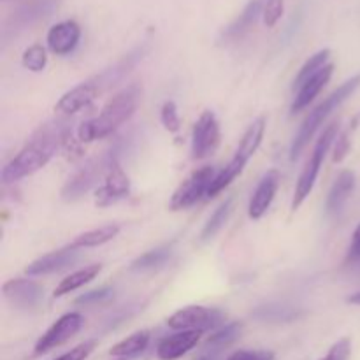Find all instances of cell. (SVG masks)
I'll return each mask as SVG.
<instances>
[{
    "label": "cell",
    "instance_id": "obj_16",
    "mask_svg": "<svg viewBox=\"0 0 360 360\" xmlns=\"http://www.w3.org/2000/svg\"><path fill=\"white\" fill-rule=\"evenodd\" d=\"M79 259V250L72 248V246H65L62 250H56V252L46 253L41 259L34 260L32 264H28L25 267V273L28 276H46V274L60 273V271L67 269V267L74 266Z\"/></svg>",
    "mask_w": 360,
    "mask_h": 360
},
{
    "label": "cell",
    "instance_id": "obj_25",
    "mask_svg": "<svg viewBox=\"0 0 360 360\" xmlns=\"http://www.w3.org/2000/svg\"><path fill=\"white\" fill-rule=\"evenodd\" d=\"M101 271L102 264H91V266H86L83 267V269L76 271V273L69 274V276L63 278V280L56 285L53 295H55V297H63V295L67 294H72L74 290H77V288L84 287V285L90 283L91 280H95Z\"/></svg>",
    "mask_w": 360,
    "mask_h": 360
},
{
    "label": "cell",
    "instance_id": "obj_41",
    "mask_svg": "<svg viewBox=\"0 0 360 360\" xmlns=\"http://www.w3.org/2000/svg\"><path fill=\"white\" fill-rule=\"evenodd\" d=\"M195 360H218L217 354H211V355H202V357L195 359Z\"/></svg>",
    "mask_w": 360,
    "mask_h": 360
},
{
    "label": "cell",
    "instance_id": "obj_20",
    "mask_svg": "<svg viewBox=\"0 0 360 360\" xmlns=\"http://www.w3.org/2000/svg\"><path fill=\"white\" fill-rule=\"evenodd\" d=\"M355 185H357V178H355L354 171L347 169V171L340 172L336 181H334L333 186H330L329 195H327V202H326L327 214L341 213L345 204L350 200L352 193H354L355 190Z\"/></svg>",
    "mask_w": 360,
    "mask_h": 360
},
{
    "label": "cell",
    "instance_id": "obj_1",
    "mask_svg": "<svg viewBox=\"0 0 360 360\" xmlns=\"http://www.w3.org/2000/svg\"><path fill=\"white\" fill-rule=\"evenodd\" d=\"M70 132L72 125L65 118L53 120L39 127L20 153L2 169V181L6 185L16 183L46 167L56 151L69 141Z\"/></svg>",
    "mask_w": 360,
    "mask_h": 360
},
{
    "label": "cell",
    "instance_id": "obj_15",
    "mask_svg": "<svg viewBox=\"0 0 360 360\" xmlns=\"http://www.w3.org/2000/svg\"><path fill=\"white\" fill-rule=\"evenodd\" d=\"M101 94V88H98L97 83L90 77V79L83 81L81 84L74 86L72 90L65 91V94L60 97V101L56 102L55 111L62 116L76 115L81 109L88 108V105H90Z\"/></svg>",
    "mask_w": 360,
    "mask_h": 360
},
{
    "label": "cell",
    "instance_id": "obj_17",
    "mask_svg": "<svg viewBox=\"0 0 360 360\" xmlns=\"http://www.w3.org/2000/svg\"><path fill=\"white\" fill-rule=\"evenodd\" d=\"M81 39V27L77 21L65 20L60 23L53 25L46 35V42H48L49 51L55 53L58 56H65L76 49Z\"/></svg>",
    "mask_w": 360,
    "mask_h": 360
},
{
    "label": "cell",
    "instance_id": "obj_9",
    "mask_svg": "<svg viewBox=\"0 0 360 360\" xmlns=\"http://www.w3.org/2000/svg\"><path fill=\"white\" fill-rule=\"evenodd\" d=\"M83 323L84 319L81 313L70 311L62 315L41 338H39L37 343H35L34 347V354L32 355H34V357H41V355L49 354V352L55 350V348L65 345L67 341L72 340V338L79 333Z\"/></svg>",
    "mask_w": 360,
    "mask_h": 360
},
{
    "label": "cell",
    "instance_id": "obj_28",
    "mask_svg": "<svg viewBox=\"0 0 360 360\" xmlns=\"http://www.w3.org/2000/svg\"><path fill=\"white\" fill-rule=\"evenodd\" d=\"M329 58H330V49H320V51H316L315 55L309 56V58L304 62V65L301 67L297 76H295L294 90H297V88L302 86L309 77H313L319 70H322L323 67L329 63Z\"/></svg>",
    "mask_w": 360,
    "mask_h": 360
},
{
    "label": "cell",
    "instance_id": "obj_23",
    "mask_svg": "<svg viewBox=\"0 0 360 360\" xmlns=\"http://www.w3.org/2000/svg\"><path fill=\"white\" fill-rule=\"evenodd\" d=\"M151 340L150 330H137V333L130 334L129 338L116 343L115 347L109 350V357L112 360H134L139 355L144 354Z\"/></svg>",
    "mask_w": 360,
    "mask_h": 360
},
{
    "label": "cell",
    "instance_id": "obj_21",
    "mask_svg": "<svg viewBox=\"0 0 360 360\" xmlns=\"http://www.w3.org/2000/svg\"><path fill=\"white\" fill-rule=\"evenodd\" d=\"M143 56H144V46H139V48H136L134 51H130L125 58L120 60L116 65L109 67L108 70L101 72L98 76L91 77V79L97 83V86L101 88V91L104 94L105 90H109V88H112L115 84H118L120 81H122L123 77H125L127 74L137 65V62H139Z\"/></svg>",
    "mask_w": 360,
    "mask_h": 360
},
{
    "label": "cell",
    "instance_id": "obj_13",
    "mask_svg": "<svg viewBox=\"0 0 360 360\" xmlns=\"http://www.w3.org/2000/svg\"><path fill=\"white\" fill-rule=\"evenodd\" d=\"M2 294L14 308L28 311L41 306L44 299V287L27 278H13L2 285Z\"/></svg>",
    "mask_w": 360,
    "mask_h": 360
},
{
    "label": "cell",
    "instance_id": "obj_7",
    "mask_svg": "<svg viewBox=\"0 0 360 360\" xmlns=\"http://www.w3.org/2000/svg\"><path fill=\"white\" fill-rule=\"evenodd\" d=\"M214 169L211 165H204V167L193 171L178 188L172 193L171 200H169V210L171 211H183L192 207L193 204L199 202L202 195H207L211 183H213Z\"/></svg>",
    "mask_w": 360,
    "mask_h": 360
},
{
    "label": "cell",
    "instance_id": "obj_2",
    "mask_svg": "<svg viewBox=\"0 0 360 360\" xmlns=\"http://www.w3.org/2000/svg\"><path fill=\"white\" fill-rule=\"evenodd\" d=\"M141 98V88L137 84H129L122 91L109 98L102 108L101 115L83 122L77 129V137L81 143H94L111 136L122 125H125L136 115L137 104Z\"/></svg>",
    "mask_w": 360,
    "mask_h": 360
},
{
    "label": "cell",
    "instance_id": "obj_12",
    "mask_svg": "<svg viewBox=\"0 0 360 360\" xmlns=\"http://www.w3.org/2000/svg\"><path fill=\"white\" fill-rule=\"evenodd\" d=\"M130 178L123 167L118 164L112 165L108 171L105 178L102 179L101 185L95 190V206L97 207H109L118 204L120 200H125L130 195Z\"/></svg>",
    "mask_w": 360,
    "mask_h": 360
},
{
    "label": "cell",
    "instance_id": "obj_37",
    "mask_svg": "<svg viewBox=\"0 0 360 360\" xmlns=\"http://www.w3.org/2000/svg\"><path fill=\"white\" fill-rule=\"evenodd\" d=\"M276 355L271 350H238L229 355L227 360H274Z\"/></svg>",
    "mask_w": 360,
    "mask_h": 360
},
{
    "label": "cell",
    "instance_id": "obj_19",
    "mask_svg": "<svg viewBox=\"0 0 360 360\" xmlns=\"http://www.w3.org/2000/svg\"><path fill=\"white\" fill-rule=\"evenodd\" d=\"M333 74H334V63H327L322 70H319V72H316L313 77H309L302 86H299L297 94H295L294 97V102H292V108H290L292 115L301 112L302 109L308 108V105L319 97L320 91L327 86V83L330 81Z\"/></svg>",
    "mask_w": 360,
    "mask_h": 360
},
{
    "label": "cell",
    "instance_id": "obj_8",
    "mask_svg": "<svg viewBox=\"0 0 360 360\" xmlns=\"http://www.w3.org/2000/svg\"><path fill=\"white\" fill-rule=\"evenodd\" d=\"M225 322V313L218 308L206 306H186L178 309L167 319V326L172 330H210L217 329Z\"/></svg>",
    "mask_w": 360,
    "mask_h": 360
},
{
    "label": "cell",
    "instance_id": "obj_29",
    "mask_svg": "<svg viewBox=\"0 0 360 360\" xmlns=\"http://www.w3.org/2000/svg\"><path fill=\"white\" fill-rule=\"evenodd\" d=\"M241 333H243V323L232 322V323H229V326L218 329L217 333L211 334L206 341V347L211 348V350L218 352L220 348H225V347H229V345L234 343V341L241 336Z\"/></svg>",
    "mask_w": 360,
    "mask_h": 360
},
{
    "label": "cell",
    "instance_id": "obj_22",
    "mask_svg": "<svg viewBox=\"0 0 360 360\" xmlns=\"http://www.w3.org/2000/svg\"><path fill=\"white\" fill-rule=\"evenodd\" d=\"M262 11H264V4L260 2V0H250V2L246 4L245 9L241 11V14H239V16L236 18L227 28H225L224 34H221V41L232 42L241 39L243 35H245L246 32L257 23V20H259V16L262 14Z\"/></svg>",
    "mask_w": 360,
    "mask_h": 360
},
{
    "label": "cell",
    "instance_id": "obj_33",
    "mask_svg": "<svg viewBox=\"0 0 360 360\" xmlns=\"http://www.w3.org/2000/svg\"><path fill=\"white\" fill-rule=\"evenodd\" d=\"M283 13H285V0H267V2L264 4V11H262L264 25L273 28L274 25L281 20Z\"/></svg>",
    "mask_w": 360,
    "mask_h": 360
},
{
    "label": "cell",
    "instance_id": "obj_24",
    "mask_svg": "<svg viewBox=\"0 0 360 360\" xmlns=\"http://www.w3.org/2000/svg\"><path fill=\"white\" fill-rule=\"evenodd\" d=\"M122 227L118 224H108V225H102L98 229H91V231L83 232L79 234L77 238L72 239L70 246L77 250H83V248H97V246L105 245V243L112 241L116 236L120 234Z\"/></svg>",
    "mask_w": 360,
    "mask_h": 360
},
{
    "label": "cell",
    "instance_id": "obj_35",
    "mask_svg": "<svg viewBox=\"0 0 360 360\" xmlns=\"http://www.w3.org/2000/svg\"><path fill=\"white\" fill-rule=\"evenodd\" d=\"M352 357V340L350 338H341L333 347L329 348L326 355L320 360H350Z\"/></svg>",
    "mask_w": 360,
    "mask_h": 360
},
{
    "label": "cell",
    "instance_id": "obj_31",
    "mask_svg": "<svg viewBox=\"0 0 360 360\" xmlns=\"http://www.w3.org/2000/svg\"><path fill=\"white\" fill-rule=\"evenodd\" d=\"M21 63H23L25 69H28L30 72H41L44 70L46 63H48V53L46 48L41 44H32L21 55Z\"/></svg>",
    "mask_w": 360,
    "mask_h": 360
},
{
    "label": "cell",
    "instance_id": "obj_40",
    "mask_svg": "<svg viewBox=\"0 0 360 360\" xmlns=\"http://www.w3.org/2000/svg\"><path fill=\"white\" fill-rule=\"evenodd\" d=\"M347 302H348V304L360 306V290L354 292V294H352V295H348V297H347Z\"/></svg>",
    "mask_w": 360,
    "mask_h": 360
},
{
    "label": "cell",
    "instance_id": "obj_32",
    "mask_svg": "<svg viewBox=\"0 0 360 360\" xmlns=\"http://www.w3.org/2000/svg\"><path fill=\"white\" fill-rule=\"evenodd\" d=\"M160 122H162V125H164V129L169 130V132H172V134L178 132V130L181 129V120H179L178 108H176V104L172 101L164 102V105H162Z\"/></svg>",
    "mask_w": 360,
    "mask_h": 360
},
{
    "label": "cell",
    "instance_id": "obj_3",
    "mask_svg": "<svg viewBox=\"0 0 360 360\" xmlns=\"http://www.w3.org/2000/svg\"><path fill=\"white\" fill-rule=\"evenodd\" d=\"M360 86V74H355L354 77H350L348 81H345L338 90H334L329 97L323 98L311 112L304 118L302 122L301 129H299L297 136L294 137L292 141V146H290V160L295 162L299 157H301L302 150L308 146L309 141L313 139L316 132H319L320 127L323 125L327 118L340 108L343 102H347L352 95L357 91V88Z\"/></svg>",
    "mask_w": 360,
    "mask_h": 360
},
{
    "label": "cell",
    "instance_id": "obj_11",
    "mask_svg": "<svg viewBox=\"0 0 360 360\" xmlns=\"http://www.w3.org/2000/svg\"><path fill=\"white\" fill-rule=\"evenodd\" d=\"M56 7H58V0H32V2L21 4L18 9L11 13V16L4 23V39L13 34L16 35L23 28L32 27L37 21L51 16Z\"/></svg>",
    "mask_w": 360,
    "mask_h": 360
},
{
    "label": "cell",
    "instance_id": "obj_18",
    "mask_svg": "<svg viewBox=\"0 0 360 360\" xmlns=\"http://www.w3.org/2000/svg\"><path fill=\"white\" fill-rule=\"evenodd\" d=\"M202 333L200 330H179L164 338L157 345V357L160 360H178L197 347Z\"/></svg>",
    "mask_w": 360,
    "mask_h": 360
},
{
    "label": "cell",
    "instance_id": "obj_14",
    "mask_svg": "<svg viewBox=\"0 0 360 360\" xmlns=\"http://www.w3.org/2000/svg\"><path fill=\"white\" fill-rule=\"evenodd\" d=\"M280 181L281 174L278 169H269L262 176L248 204V217L252 220H260L269 211L271 204H273L274 197L278 193V188H280Z\"/></svg>",
    "mask_w": 360,
    "mask_h": 360
},
{
    "label": "cell",
    "instance_id": "obj_26",
    "mask_svg": "<svg viewBox=\"0 0 360 360\" xmlns=\"http://www.w3.org/2000/svg\"><path fill=\"white\" fill-rule=\"evenodd\" d=\"M172 255V246L164 245L158 246V248L150 250V252L143 253V255L137 257L136 260H132L130 264V271H136V273H144V271H153L158 267L164 266Z\"/></svg>",
    "mask_w": 360,
    "mask_h": 360
},
{
    "label": "cell",
    "instance_id": "obj_36",
    "mask_svg": "<svg viewBox=\"0 0 360 360\" xmlns=\"http://www.w3.org/2000/svg\"><path fill=\"white\" fill-rule=\"evenodd\" d=\"M95 347H97V341L95 340L84 341V343L77 345V347H74L72 350L60 355V357H56L55 360H86L91 355V352L95 350Z\"/></svg>",
    "mask_w": 360,
    "mask_h": 360
},
{
    "label": "cell",
    "instance_id": "obj_6",
    "mask_svg": "<svg viewBox=\"0 0 360 360\" xmlns=\"http://www.w3.org/2000/svg\"><path fill=\"white\" fill-rule=\"evenodd\" d=\"M338 136H340V134H338V123H333V125H329L323 130L320 139L316 141L315 148H313L311 158L308 160L306 167L302 169L301 176H299L297 179V185H295L294 199H292V211H297L299 207L304 204V200L308 199L309 193L313 192L316 179H319L320 169H322L323 160H326V155L329 153L330 146L336 143Z\"/></svg>",
    "mask_w": 360,
    "mask_h": 360
},
{
    "label": "cell",
    "instance_id": "obj_10",
    "mask_svg": "<svg viewBox=\"0 0 360 360\" xmlns=\"http://www.w3.org/2000/svg\"><path fill=\"white\" fill-rule=\"evenodd\" d=\"M221 132L217 115L210 109L199 116L192 130V158L193 160H204L217 153L220 146Z\"/></svg>",
    "mask_w": 360,
    "mask_h": 360
},
{
    "label": "cell",
    "instance_id": "obj_38",
    "mask_svg": "<svg viewBox=\"0 0 360 360\" xmlns=\"http://www.w3.org/2000/svg\"><path fill=\"white\" fill-rule=\"evenodd\" d=\"M348 151H350V136H348V132H343V134H340L336 139L333 160L338 164V162H341L345 157H347Z\"/></svg>",
    "mask_w": 360,
    "mask_h": 360
},
{
    "label": "cell",
    "instance_id": "obj_4",
    "mask_svg": "<svg viewBox=\"0 0 360 360\" xmlns=\"http://www.w3.org/2000/svg\"><path fill=\"white\" fill-rule=\"evenodd\" d=\"M266 125H267L266 116H260V118H257L255 122L246 129V132L243 134L241 141H239V146L238 150H236L232 160L229 162V164L225 165L217 176H214L213 183H211L210 190H207V197H210V199H213V197H217L218 193L224 192V190L227 188V186L231 185L238 176L243 174V171H245L250 158L257 153V150H259L260 144H262L264 134H266Z\"/></svg>",
    "mask_w": 360,
    "mask_h": 360
},
{
    "label": "cell",
    "instance_id": "obj_5",
    "mask_svg": "<svg viewBox=\"0 0 360 360\" xmlns=\"http://www.w3.org/2000/svg\"><path fill=\"white\" fill-rule=\"evenodd\" d=\"M120 157V148H109V150L102 151L98 157L88 160L79 171L74 172L69 178V181L63 185L62 188V199L67 202H72V200L81 199L83 195H86L91 188L98 185V179H104L108 174L109 169L115 164H118Z\"/></svg>",
    "mask_w": 360,
    "mask_h": 360
},
{
    "label": "cell",
    "instance_id": "obj_27",
    "mask_svg": "<svg viewBox=\"0 0 360 360\" xmlns=\"http://www.w3.org/2000/svg\"><path fill=\"white\" fill-rule=\"evenodd\" d=\"M231 213H232V199H227V200H224V202H221L217 210H214V213L211 214L210 220H207V224L204 225L202 232H200V241L202 243L211 241V239H213L214 236H217L218 232L225 227V224H227Z\"/></svg>",
    "mask_w": 360,
    "mask_h": 360
},
{
    "label": "cell",
    "instance_id": "obj_39",
    "mask_svg": "<svg viewBox=\"0 0 360 360\" xmlns=\"http://www.w3.org/2000/svg\"><path fill=\"white\" fill-rule=\"evenodd\" d=\"M359 260H360V224L359 227L355 229L354 236H352L350 248H348V253H347L348 264H357Z\"/></svg>",
    "mask_w": 360,
    "mask_h": 360
},
{
    "label": "cell",
    "instance_id": "obj_34",
    "mask_svg": "<svg viewBox=\"0 0 360 360\" xmlns=\"http://www.w3.org/2000/svg\"><path fill=\"white\" fill-rule=\"evenodd\" d=\"M111 297H112V288L102 287V288H97V290H90L86 292V294L79 295L74 302H76L77 306H97L101 304V302H105Z\"/></svg>",
    "mask_w": 360,
    "mask_h": 360
},
{
    "label": "cell",
    "instance_id": "obj_30",
    "mask_svg": "<svg viewBox=\"0 0 360 360\" xmlns=\"http://www.w3.org/2000/svg\"><path fill=\"white\" fill-rule=\"evenodd\" d=\"M257 320L260 322H294L295 319H299V313L292 308H285V306H264L259 308L253 313Z\"/></svg>",
    "mask_w": 360,
    "mask_h": 360
}]
</instances>
